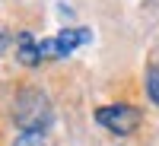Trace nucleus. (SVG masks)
Returning <instances> with one entry per match:
<instances>
[{
  "label": "nucleus",
  "mask_w": 159,
  "mask_h": 146,
  "mask_svg": "<svg viewBox=\"0 0 159 146\" xmlns=\"http://www.w3.org/2000/svg\"><path fill=\"white\" fill-rule=\"evenodd\" d=\"M13 146H45V134L42 130H22Z\"/></svg>",
  "instance_id": "5"
},
{
  "label": "nucleus",
  "mask_w": 159,
  "mask_h": 146,
  "mask_svg": "<svg viewBox=\"0 0 159 146\" xmlns=\"http://www.w3.org/2000/svg\"><path fill=\"white\" fill-rule=\"evenodd\" d=\"M96 121L105 130H111V134L127 137V134H134V130L140 127V111L134 108V105H105V108L96 111Z\"/></svg>",
  "instance_id": "2"
},
{
  "label": "nucleus",
  "mask_w": 159,
  "mask_h": 146,
  "mask_svg": "<svg viewBox=\"0 0 159 146\" xmlns=\"http://www.w3.org/2000/svg\"><path fill=\"white\" fill-rule=\"evenodd\" d=\"M89 29H64L57 32L54 38H45V42H38V51H42V57H70L80 45L89 42Z\"/></svg>",
  "instance_id": "3"
},
{
  "label": "nucleus",
  "mask_w": 159,
  "mask_h": 146,
  "mask_svg": "<svg viewBox=\"0 0 159 146\" xmlns=\"http://www.w3.org/2000/svg\"><path fill=\"white\" fill-rule=\"evenodd\" d=\"M16 60L25 64V67H38L42 64V51H38V42L29 32H19V42H16Z\"/></svg>",
  "instance_id": "4"
},
{
  "label": "nucleus",
  "mask_w": 159,
  "mask_h": 146,
  "mask_svg": "<svg viewBox=\"0 0 159 146\" xmlns=\"http://www.w3.org/2000/svg\"><path fill=\"white\" fill-rule=\"evenodd\" d=\"M147 95H150V102L159 105V67L147 70Z\"/></svg>",
  "instance_id": "6"
},
{
  "label": "nucleus",
  "mask_w": 159,
  "mask_h": 146,
  "mask_svg": "<svg viewBox=\"0 0 159 146\" xmlns=\"http://www.w3.org/2000/svg\"><path fill=\"white\" fill-rule=\"evenodd\" d=\"M13 117H16L19 130H42L45 134L54 121V111H51V102L45 92L25 89V92H19L16 105H13Z\"/></svg>",
  "instance_id": "1"
}]
</instances>
